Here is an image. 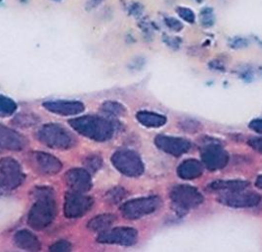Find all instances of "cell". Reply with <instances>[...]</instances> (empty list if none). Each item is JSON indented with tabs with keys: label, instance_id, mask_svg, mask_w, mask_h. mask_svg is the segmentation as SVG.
I'll return each mask as SVG.
<instances>
[{
	"label": "cell",
	"instance_id": "obj_8",
	"mask_svg": "<svg viewBox=\"0 0 262 252\" xmlns=\"http://www.w3.org/2000/svg\"><path fill=\"white\" fill-rule=\"evenodd\" d=\"M25 180L20 164L16 159L6 157L0 159V186L13 190L19 187Z\"/></svg>",
	"mask_w": 262,
	"mask_h": 252
},
{
	"label": "cell",
	"instance_id": "obj_12",
	"mask_svg": "<svg viewBox=\"0 0 262 252\" xmlns=\"http://www.w3.org/2000/svg\"><path fill=\"white\" fill-rule=\"evenodd\" d=\"M155 145L161 151L173 157H180L184 155L191 148V143L189 140L181 137H172L167 135L156 136Z\"/></svg>",
	"mask_w": 262,
	"mask_h": 252
},
{
	"label": "cell",
	"instance_id": "obj_35",
	"mask_svg": "<svg viewBox=\"0 0 262 252\" xmlns=\"http://www.w3.org/2000/svg\"><path fill=\"white\" fill-rule=\"evenodd\" d=\"M255 185L256 186L259 188V189H261L262 188V177L261 175H258L257 176V178H256V182H255Z\"/></svg>",
	"mask_w": 262,
	"mask_h": 252
},
{
	"label": "cell",
	"instance_id": "obj_23",
	"mask_svg": "<svg viewBox=\"0 0 262 252\" xmlns=\"http://www.w3.org/2000/svg\"><path fill=\"white\" fill-rule=\"evenodd\" d=\"M101 108L105 113H108L114 117H120L126 112V108L124 106H122L118 102H112V101L105 102L101 106Z\"/></svg>",
	"mask_w": 262,
	"mask_h": 252
},
{
	"label": "cell",
	"instance_id": "obj_7",
	"mask_svg": "<svg viewBox=\"0 0 262 252\" xmlns=\"http://www.w3.org/2000/svg\"><path fill=\"white\" fill-rule=\"evenodd\" d=\"M138 240V232L128 226L107 228L99 233L97 241L103 244H116L121 246H131Z\"/></svg>",
	"mask_w": 262,
	"mask_h": 252
},
{
	"label": "cell",
	"instance_id": "obj_37",
	"mask_svg": "<svg viewBox=\"0 0 262 252\" xmlns=\"http://www.w3.org/2000/svg\"><path fill=\"white\" fill-rule=\"evenodd\" d=\"M1 151H2V150H1V148H0V152H1Z\"/></svg>",
	"mask_w": 262,
	"mask_h": 252
},
{
	"label": "cell",
	"instance_id": "obj_34",
	"mask_svg": "<svg viewBox=\"0 0 262 252\" xmlns=\"http://www.w3.org/2000/svg\"><path fill=\"white\" fill-rule=\"evenodd\" d=\"M165 41L167 42V44H168L169 47L173 48V49H179L180 42H181L180 39H177V38H168V39L165 40Z\"/></svg>",
	"mask_w": 262,
	"mask_h": 252
},
{
	"label": "cell",
	"instance_id": "obj_25",
	"mask_svg": "<svg viewBox=\"0 0 262 252\" xmlns=\"http://www.w3.org/2000/svg\"><path fill=\"white\" fill-rule=\"evenodd\" d=\"M83 164L86 167V170L90 173H96L99 171L102 166H103V159L102 157L98 155H91L88 156L86 159H84Z\"/></svg>",
	"mask_w": 262,
	"mask_h": 252
},
{
	"label": "cell",
	"instance_id": "obj_19",
	"mask_svg": "<svg viewBox=\"0 0 262 252\" xmlns=\"http://www.w3.org/2000/svg\"><path fill=\"white\" fill-rule=\"evenodd\" d=\"M250 184L247 180H215L211 182L208 186V190L212 192H234V191H241L247 190Z\"/></svg>",
	"mask_w": 262,
	"mask_h": 252
},
{
	"label": "cell",
	"instance_id": "obj_22",
	"mask_svg": "<svg viewBox=\"0 0 262 252\" xmlns=\"http://www.w3.org/2000/svg\"><path fill=\"white\" fill-rule=\"evenodd\" d=\"M17 110V104L12 99L0 95V117L8 118L11 117Z\"/></svg>",
	"mask_w": 262,
	"mask_h": 252
},
{
	"label": "cell",
	"instance_id": "obj_4",
	"mask_svg": "<svg viewBox=\"0 0 262 252\" xmlns=\"http://www.w3.org/2000/svg\"><path fill=\"white\" fill-rule=\"evenodd\" d=\"M170 198L174 210L178 213L186 214L189 210L200 206L204 197L201 192L193 186L180 185L171 188Z\"/></svg>",
	"mask_w": 262,
	"mask_h": 252
},
{
	"label": "cell",
	"instance_id": "obj_33",
	"mask_svg": "<svg viewBox=\"0 0 262 252\" xmlns=\"http://www.w3.org/2000/svg\"><path fill=\"white\" fill-rule=\"evenodd\" d=\"M247 44H248L247 40L242 39V38H236L231 41V47L234 49H241V48L246 47Z\"/></svg>",
	"mask_w": 262,
	"mask_h": 252
},
{
	"label": "cell",
	"instance_id": "obj_9",
	"mask_svg": "<svg viewBox=\"0 0 262 252\" xmlns=\"http://www.w3.org/2000/svg\"><path fill=\"white\" fill-rule=\"evenodd\" d=\"M93 204L94 200L91 196L71 190L66 194L63 207L64 215L68 219L80 218L91 210Z\"/></svg>",
	"mask_w": 262,
	"mask_h": 252
},
{
	"label": "cell",
	"instance_id": "obj_15",
	"mask_svg": "<svg viewBox=\"0 0 262 252\" xmlns=\"http://www.w3.org/2000/svg\"><path fill=\"white\" fill-rule=\"evenodd\" d=\"M42 106L50 112L63 117L77 116L85 109L84 104L78 101H50L43 103Z\"/></svg>",
	"mask_w": 262,
	"mask_h": 252
},
{
	"label": "cell",
	"instance_id": "obj_21",
	"mask_svg": "<svg viewBox=\"0 0 262 252\" xmlns=\"http://www.w3.org/2000/svg\"><path fill=\"white\" fill-rule=\"evenodd\" d=\"M117 221V216L114 214H102L91 219L87 225V227L96 233H101L113 226Z\"/></svg>",
	"mask_w": 262,
	"mask_h": 252
},
{
	"label": "cell",
	"instance_id": "obj_6",
	"mask_svg": "<svg viewBox=\"0 0 262 252\" xmlns=\"http://www.w3.org/2000/svg\"><path fill=\"white\" fill-rule=\"evenodd\" d=\"M112 164L123 175L137 177L144 173V164L140 156L132 150H118L112 156Z\"/></svg>",
	"mask_w": 262,
	"mask_h": 252
},
{
	"label": "cell",
	"instance_id": "obj_16",
	"mask_svg": "<svg viewBox=\"0 0 262 252\" xmlns=\"http://www.w3.org/2000/svg\"><path fill=\"white\" fill-rule=\"evenodd\" d=\"M27 145L26 138L20 133L0 124V148L1 150L22 151Z\"/></svg>",
	"mask_w": 262,
	"mask_h": 252
},
{
	"label": "cell",
	"instance_id": "obj_11",
	"mask_svg": "<svg viewBox=\"0 0 262 252\" xmlns=\"http://www.w3.org/2000/svg\"><path fill=\"white\" fill-rule=\"evenodd\" d=\"M201 159L203 167L209 171H218L228 165L229 155L223 147L213 143L201 150Z\"/></svg>",
	"mask_w": 262,
	"mask_h": 252
},
{
	"label": "cell",
	"instance_id": "obj_3",
	"mask_svg": "<svg viewBox=\"0 0 262 252\" xmlns=\"http://www.w3.org/2000/svg\"><path fill=\"white\" fill-rule=\"evenodd\" d=\"M38 139L43 145L57 150H68L76 144V139L63 126L55 123L43 125L38 131Z\"/></svg>",
	"mask_w": 262,
	"mask_h": 252
},
{
	"label": "cell",
	"instance_id": "obj_20",
	"mask_svg": "<svg viewBox=\"0 0 262 252\" xmlns=\"http://www.w3.org/2000/svg\"><path fill=\"white\" fill-rule=\"evenodd\" d=\"M136 120L145 127L159 128L166 124L167 118L163 114L149 110H140L136 113Z\"/></svg>",
	"mask_w": 262,
	"mask_h": 252
},
{
	"label": "cell",
	"instance_id": "obj_28",
	"mask_svg": "<svg viewBox=\"0 0 262 252\" xmlns=\"http://www.w3.org/2000/svg\"><path fill=\"white\" fill-rule=\"evenodd\" d=\"M50 250L53 252H69L72 250V245L67 240H58L50 247Z\"/></svg>",
	"mask_w": 262,
	"mask_h": 252
},
{
	"label": "cell",
	"instance_id": "obj_2",
	"mask_svg": "<svg viewBox=\"0 0 262 252\" xmlns=\"http://www.w3.org/2000/svg\"><path fill=\"white\" fill-rule=\"evenodd\" d=\"M69 125L79 134L96 142L110 140L116 131V124L112 120L96 116H85L68 121Z\"/></svg>",
	"mask_w": 262,
	"mask_h": 252
},
{
	"label": "cell",
	"instance_id": "obj_27",
	"mask_svg": "<svg viewBox=\"0 0 262 252\" xmlns=\"http://www.w3.org/2000/svg\"><path fill=\"white\" fill-rule=\"evenodd\" d=\"M181 128H183L184 131L187 132H197L202 128V124L199 123L196 120H184L180 123Z\"/></svg>",
	"mask_w": 262,
	"mask_h": 252
},
{
	"label": "cell",
	"instance_id": "obj_13",
	"mask_svg": "<svg viewBox=\"0 0 262 252\" xmlns=\"http://www.w3.org/2000/svg\"><path fill=\"white\" fill-rule=\"evenodd\" d=\"M30 161L39 173L46 175H54L62 169V163L53 155L43 152H33L30 154Z\"/></svg>",
	"mask_w": 262,
	"mask_h": 252
},
{
	"label": "cell",
	"instance_id": "obj_31",
	"mask_svg": "<svg viewBox=\"0 0 262 252\" xmlns=\"http://www.w3.org/2000/svg\"><path fill=\"white\" fill-rule=\"evenodd\" d=\"M249 146L251 147L253 150L257 151V152H261L262 150V140L260 137H252L249 140Z\"/></svg>",
	"mask_w": 262,
	"mask_h": 252
},
{
	"label": "cell",
	"instance_id": "obj_18",
	"mask_svg": "<svg viewBox=\"0 0 262 252\" xmlns=\"http://www.w3.org/2000/svg\"><path fill=\"white\" fill-rule=\"evenodd\" d=\"M177 173L181 178L185 180L195 179L202 175L203 165L197 159H185L177 169Z\"/></svg>",
	"mask_w": 262,
	"mask_h": 252
},
{
	"label": "cell",
	"instance_id": "obj_30",
	"mask_svg": "<svg viewBox=\"0 0 262 252\" xmlns=\"http://www.w3.org/2000/svg\"><path fill=\"white\" fill-rule=\"evenodd\" d=\"M166 24H167V26L170 28V30H172L174 32H180L184 28V25L182 24V22L174 19V18H167L166 19Z\"/></svg>",
	"mask_w": 262,
	"mask_h": 252
},
{
	"label": "cell",
	"instance_id": "obj_17",
	"mask_svg": "<svg viewBox=\"0 0 262 252\" xmlns=\"http://www.w3.org/2000/svg\"><path fill=\"white\" fill-rule=\"evenodd\" d=\"M14 243L17 247L28 251H39L41 247L39 239L28 230L18 231L14 236Z\"/></svg>",
	"mask_w": 262,
	"mask_h": 252
},
{
	"label": "cell",
	"instance_id": "obj_29",
	"mask_svg": "<svg viewBox=\"0 0 262 252\" xmlns=\"http://www.w3.org/2000/svg\"><path fill=\"white\" fill-rule=\"evenodd\" d=\"M177 12L180 15V17L187 23H193L195 21V15L193 11L186 7H179L177 9Z\"/></svg>",
	"mask_w": 262,
	"mask_h": 252
},
{
	"label": "cell",
	"instance_id": "obj_36",
	"mask_svg": "<svg viewBox=\"0 0 262 252\" xmlns=\"http://www.w3.org/2000/svg\"><path fill=\"white\" fill-rule=\"evenodd\" d=\"M103 0H92V5L93 6H96V5H98L99 3H101Z\"/></svg>",
	"mask_w": 262,
	"mask_h": 252
},
{
	"label": "cell",
	"instance_id": "obj_1",
	"mask_svg": "<svg viewBox=\"0 0 262 252\" xmlns=\"http://www.w3.org/2000/svg\"><path fill=\"white\" fill-rule=\"evenodd\" d=\"M34 195L37 202L29 212L28 224L36 231H41L53 223L57 212L56 202L53 189L49 187L35 188Z\"/></svg>",
	"mask_w": 262,
	"mask_h": 252
},
{
	"label": "cell",
	"instance_id": "obj_5",
	"mask_svg": "<svg viewBox=\"0 0 262 252\" xmlns=\"http://www.w3.org/2000/svg\"><path fill=\"white\" fill-rule=\"evenodd\" d=\"M161 205L162 200L159 196L140 197L123 203L120 207V212L128 220H137L156 212Z\"/></svg>",
	"mask_w": 262,
	"mask_h": 252
},
{
	"label": "cell",
	"instance_id": "obj_24",
	"mask_svg": "<svg viewBox=\"0 0 262 252\" xmlns=\"http://www.w3.org/2000/svg\"><path fill=\"white\" fill-rule=\"evenodd\" d=\"M126 196V191L122 187L112 188L105 194V200L110 204H117Z\"/></svg>",
	"mask_w": 262,
	"mask_h": 252
},
{
	"label": "cell",
	"instance_id": "obj_14",
	"mask_svg": "<svg viewBox=\"0 0 262 252\" xmlns=\"http://www.w3.org/2000/svg\"><path fill=\"white\" fill-rule=\"evenodd\" d=\"M66 185L76 192L85 193L92 188V177L85 169H71L66 174Z\"/></svg>",
	"mask_w": 262,
	"mask_h": 252
},
{
	"label": "cell",
	"instance_id": "obj_26",
	"mask_svg": "<svg viewBox=\"0 0 262 252\" xmlns=\"http://www.w3.org/2000/svg\"><path fill=\"white\" fill-rule=\"evenodd\" d=\"M215 22V17L211 8H204L201 12H200V23L202 24V26L205 28H209L213 26Z\"/></svg>",
	"mask_w": 262,
	"mask_h": 252
},
{
	"label": "cell",
	"instance_id": "obj_10",
	"mask_svg": "<svg viewBox=\"0 0 262 252\" xmlns=\"http://www.w3.org/2000/svg\"><path fill=\"white\" fill-rule=\"evenodd\" d=\"M261 197L256 192L251 191H234L224 192L217 197V201L224 206L231 208H251L260 203Z\"/></svg>",
	"mask_w": 262,
	"mask_h": 252
},
{
	"label": "cell",
	"instance_id": "obj_32",
	"mask_svg": "<svg viewBox=\"0 0 262 252\" xmlns=\"http://www.w3.org/2000/svg\"><path fill=\"white\" fill-rule=\"evenodd\" d=\"M249 128L252 129L254 132L261 134L262 133V120L261 119H255L251 120L249 123Z\"/></svg>",
	"mask_w": 262,
	"mask_h": 252
}]
</instances>
